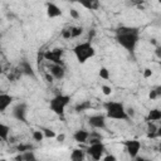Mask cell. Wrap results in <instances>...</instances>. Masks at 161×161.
Wrapping results in <instances>:
<instances>
[{
	"label": "cell",
	"mask_w": 161,
	"mask_h": 161,
	"mask_svg": "<svg viewBox=\"0 0 161 161\" xmlns=\"http://www.w3.org/2000/svg\"><path fill=\"white\" fill-rule=\"evenodd\" d=\"M91 108V102L89 101H82L80 103H78L77 106H75V112H84V111H87V109H89Z\"/></svg>",
	"instance_id": "ffe728a7"
},
{
	"label": "cell",
	"mask_w": 161,
	"mask_h": 161,
	"mask_svg": "<svg viewBox=\"0 0 161 161\" xmlns=\"http://www.w3.org/2000/svg\"><path fill=\"white\" fill-rule=\"evenodd\" d=\"M31 136H33V140H34V141H36V142L43 141V138L45 137V136H44V132H43V131H40V130H35V131H33Z\"/></svg>",
	"instance_id": "7402d4cb"
},
{
	"label": "cell",
	"mask_w": 161,
	"mask_h": 161,
	"mask_svg": "<svg viewBox=\"0 0 161 161\" xmlns=\"http://www.w3.org/2000/svg\"><path fill=\"white\" fill-rule=\"evenodd\" d=\"M83 28L82 26H72L70 28V33H72V38H78L83 34Z\"/></svg>",
	"instance_id": "44dd1931"
},
{
	"label": "cell",
	"mask_w": 161,
	"mask_h": 161,
	"mask_svg": "<svg viewBox=\"0 0 161 161\" xmlns=\"http://www.w3.org/2000/svg\"><path fill=\"white\" fill-rule=\"evenodd\" d=\"M26 112H28V104L25 102H19L13 107L11 114L15 119L26 123Z\"/></svg>",
	"instance_id": "5b68a950"
},
{
	"label": "cell",
	"mask_w": 161,
	"mask_h": 161,
	"mask_svg": "<svg viewBox=\"0 0 161 161\" xmlns=\"http://www.w3.org/2000/svg\"><path fill=\"white\" fill-rule=\"evenodd\" d=\"M63 11L60 10V8L54 4V3H47V15L48 18L53 19V18H58V16H62Z\"/></svg>",
	"instance_id": "7c38bea8"
},
{
	"label": "cell",
	"mask_w": 161,
	"mask_h": 161,
	"mask_svg": "<svg viewBox=\"0 0 161 161\" xmlns=\"http://www.w3.org/2000/svg\"><path fill=\"white\" fill-rule=\"evenodd\" d=\"M89 132L86 131V130H78L74 132L73 135V138L78 142V143H84V142H88V138H89Z\"/></svg>",
	"instance_id": "5bb4252c"
},
{
	"label": "cell",
	"mask_w": 161,
	"mask_h": 161,
	"mask_svg": "<svg viewBox=\"0 0 161 161\" xmlns=\"http://www.w3.org/2000/svg\"><path fill=\"white\" fill-rule=\"evenodd\" d=\"M42 131L44 132V136H45V138H54V137H57L55 132H54L53 130H50V128H43Z\"/></svg>",
	"instance_id": "d4e9b609"
},
{
	"label": "cell",
	"mask_w": 161,
	"mask_h": 161,
	"mask_svg": "<svg viewBox=\"0 0 161 161\" xmlns=\"http://www.w3.org/2000/svg\"><path fill=\"white\" fill-rule=\"evenodd\" d=\"M150 43H152L153 45H157V44H156V39H151V40H150Z\"/></svg>",
	"instance_id": "74e56055"
},
{
	"label": "cell",
	"mask_w": 161,
	"mask_h": 161,
	"mask_svg": "<svg viewBox=\"0 0 161 161\" xmlns=\"http://www.w3.org/2000/svg\"><path fill=\"white\" fill-rule=\"evenodd\" d=\"M84 158V152L80 148H74L70 153V160L72 161H82Z\"/></svg>",
	"instance_id": "d6986e66"
},
{
	"label": "cell",
	"mask_w": 161,
	"mask_h": 161,
	"mask_svg": "<svg viewBox=\"0 0 161 161\" xmlns=\"http://www.w3.org/2000/svg\"><path fill=\"white\" fill-rule=\"evenodd\" d=\"M106 116L111 119H118V121H127L130 117L127 114V109L122 102L117 101H108L104 103Z\"/></svg>",
	"instance_id": "7a4b0ae2"
},
{
	"label": "cell",
	"mask_w": 161,
	"mask_h": 161,
	"mask_svg": "<svg viewBox=\"0 0 161 161\" xmlns=\"http://www.w3.org/2000/svg\"><path fill=\"white\" fill-rule=\"evenodd\" d=\"M161 119V109L158 108H153L148 112V116H147V121H151V122H155V121H160Z\"/></svg>",
	"instance_id": "e0dca14e"
},
{
	"label": "cell",
	"mask_w": 161,
	"mask_h": 161,
	"mask_svg": "<svg viewBox=\"0 0 161 161\" xmlns=\"http://www.w3.org/2000/svg\"><path fill=\"white\" fill-rule=\"evenodd\" d=\"M114 40L128 53L133 54L140 40V29L137 26L121 25L114 30Z\"/></svg>",
	"instance_id": "6da1fadb"
},
{
	"label": "cell",
	"mask_w": 161,
	"mask_h": 161,
	"mask_svg": "<svg viewBox=\"0 0 161 161\" xmlns=\"http://www.w3.org/2000/svg\"><path fill=\"white\" fill-rule=\"evenodd\" d=\"M148 98H150L151 101H153V99L158 98V97H157V93H156V91H155V88L150 91V93H148Z\"/></svg>",
	"instance_id": "4dcf8cb0"
},
{
	"label": "cell",
	"mask_w": 161,
	"mask_h": 161,
	"mask_svg": "<svg viewBox=\"0 0 161 161\" xmlns=\"http://www.w3.org/2000/svg\"><path fill=\"white\" fill-rule=\"evenodd\" d=\"M126 109H127V114H128V117L132 118V117L135 116V109H133V108H126Z\"/></svg>",
	"instance_id": "e575fe53"
},
{
	"label": "cell",
	"mask_w": 161,
	"mask_h": 161,
	"mask_svg": "<svg viewBox=\"0 0 161 161\" xmlns=\"http://www.w3.org/2000/svg\"><path fill=\"white\" fill-rule=\"evenodd\" d=\"M77 3L88 10H97L101 5L99 0H77Z\"/></svg>",
	"instance_id": "2e32d148"
},
{
	"label": "cell",
	"mask_w": 161,
	"mask_h": 161,
	"mask_svg": "<svg viewBox=\"0 0 161 161\" xmlns=\"http://www.w3.org/2000/svg\"><path fill=\"white\" fill-rule=\"evenodd\" d=\"M10 135V127L5 123H0V138L3 141H8Z\"/></svg>",
	"instance_id": "ac0fdd59"
},
{
	"label": "cell",
	"mask_w": 161,
	"mask_h": 161,
	"mask_svg": "<svg viewBox=\"0 0 161 161\" xmlns=\"http://www.w3.org/2000/svg\"><path fill=\"white\" fill-rule=\"evenodd\" d=\"M64 1H68V3H77V0H64Z\"/></svg>",
	"instance_id": "f35d334b"
},
{
	"label": "cell",
	"mask_w": 161,
	"mask_h": 161,
	"mask_svg": "<svg viewBox=\"0 0 161 161\" xmlns=\"http://www.w3.org/2000/svg\"><path fill=\"white\" fill-rule=\"evenodd\" d=\"M19 69L20 72L24 74V75H28V77H31V78H36L35 75V70L33 68V65L26 60V59H23L20 63H19Z\"/></svg>",
	"instance_id": "30bf717a"
},
{
	"label": "cell",
	"mask_w": 161,
	"mask_h": 161,
	"mask_svg": "<svg viewBox=\"0 0 161 161\" xmlns=\"http://www.w3.org/2000/svg\"><path fill=\"white\" fill-rule=\"evenodd\" d=\"M62 55H63V49L62 48H54L52 50H47L44 53V58L53 64H63L62 63Z\"/></svg>",
	"instance_id": "52a82bcc"
},
{
	"label": "cell",
	"mask_w": 161,
	"mask_h": 161,
	"mask_svg": "<svg viewBox=\"0 0 161 161\" xmlns=\"http://www.w3.org/2000/svg\"><path fill=\"white\" fill-rule=\"evenodd\" d=\"M160 151H161V143H160Z\"/></svg>",
	"instance_id": "ab89813d"
},
{
	"label": "cell",
	"mask_w": 161,
	"mask_h": 161,
	"mask_svg": "<svg viewBox=\"0 0 161 161\" xmlns=\"http://www.w3.org/2000/svg\"><path fill=\"white\" fill-rule=\"evenodd\" d=\"M14 158L16 161H35L36 160V156H35V153H34L33 150H29V151H25V152H20Z\"/></svg>",
	"instance_id": "9a60e30c"
},
{
	"label": "cell",
	"mask_w": 161,
	"mask_h": 161,
	"mask_svg": "<svg viewBox=\"0 0 161 161\" xmlns=\"http://www.w3.org/2000/svg\"><path fill=\"white\" fill-rule=\"evenodd\" d=\"M29 150H33V146L30 143H20L18 146V151L19 152H25V151H29Z\"/></svg>",
	"instance_id": "484cf974"
},
{
	"label": "cell",
	"mask_w": 161,
	"mask_h": 161,
	"mask_svg": "<svg viewBox=\"0 0 161 161\" xmlns=\"http://www.w3.org/2000/svg\"><path fill=\"white\" fill-rule=\"evenodd\" d=\"M155 91H156V93H157V97H160V96H161V86L156 87V88H155Z\"/></svg>",
	"instance_id": "d590c367"
},
{
	"label": "cell",
	"mask_w": 161,
	"mask_h": 161,
	"mask_svg": "<svg viewBox=\"0 0 161 161\" xmlns=\"http://www.w3.org/2000/svg\"><path fill=\"white\" fill-rule=\"evenodd\" d=\"M155 55L158 59H161V45H156V48H155Z\"/></svg>",
	"instance_id": "1f68e13d"
},
{
	"label": "cell",
	"mask_w": 161,
	"mask_h": 161,
	"mask_svg": "<svg viewBox=\"0 0 161 161\" xmlns=\"http://www.w3.org/2000/svg\"><path fill=\"white\" fill-rule=\"evenodd\" d=\"M62 36L64 39H70L72 38V33H70V28H65L62 30Z\"/></svg>",
	"instance_id": "4316f807"
},
{
	"label": "cell",
	"mask_w": 161,
	"mask_h": 161,
	"mask_svg": "<svg viewBox=\"0 0 161 161\" xmlns=\"http://www.w3.org/2000/svg\"><path fill=\"white\" fill-rule=\"evenodd\" d=\"M57 141L58 142H64V140H65V135L64 133H60V135H57Z\"/></svg>",
	"instance_id": "d6a6232c"
},
{
	"label": "cell",
	"mask_w": 161,
	"mask_h": 161,
	"mask_svg": "<svg viewBox=\"0 0 161 161\" xmlns=\"http://www.w3.org/2000/svg\"><path fill=\"white\" fill-rule=\"evenodd\" d=\"M160 67H161V59H160Z\"/></svg>",
	"instance_id": "60d3db41"
},
{
	"label": "cell",
	"mask_w": 161,
	"mask_h": 161,
	"mask_svg": "<svg viewBox=\"0 0 161 161\" xmlns=\"http://www.w3.org/2000/svg\"><path fill=\"white\" fill-rule=\"evenodd\" d=\"M13 103V97L8 93L0 94V112H5L6 108Z\"/></svg>",
	"instance_id": "4fadbf2b"
},
{
	"label": "cell",
	"mask_w": 161,
	"mask_h": 161,
	"mask_svg": "<svg viewBox=\"0 0 161 161\" xmlns=\"http://www.w3.org/2000/svg\"><path fill=\"white\" fill-rule=\"evenodd\" d=\"M106 118H107V116L101 114V113L93 114L88 118V125L94 130H103V128H106V122H107Z\"/></svg>",
	"instance_id": "8992f818"
},
{
	"label": "cell",
	"mask_w": 161,
	"mask_h": 161,
	"mask_svg": "<svg viewBox=\"0 0 161 161\" xmlns=\"http://www.w3.org/2000/svg\"><path fill=\"white\" fill-rule=\"evenodd\" d=\"M101 89H102V92H103V94H104V96H109V94L112 93V88H111L109 86L103 84V86L101 87Z\"/></svg>",
	"instance_id": "83f0119b"
},
{
	"label": "cell",
	"mask_w": 161,
	"mask_h": 161,
	"mask_svg": "<svg viewBox=\"0 0 161 161\" xmlns=\"http://www.w3.org/2000/svg\"><path fill=\"white\" fill-rule=\"evenodd\" d=\"M73 54H74L75 59L78 60V63L84 64L88 59H91V58L94 57L96 49H94V47L92 45V43H91L89 40H87V42H83V43L77 44V45L73 48Z\"/></svg>",
	"instance_id": "3957f363"
},
{
	"label": "cell",
	"mask_w": 161,
	"mask_h": 161,
	"mask_svg": "<svg viewBox=\"0 0 161 161\" xmlns=\"http://www.w3.org/2000/svg\"><path fill=\"white\" fill-rule=\"evenodd\" d=\"M126 146V151L130 155L131 158H137V155L141 150V142L137 140H128L125 142Z\"/></svg>",
	"instance_id": "9c48e42d"
},
{
	"label": "cell",
	"mask_w": 161,
	"mask_h": 161,
	"mask_svg": "<svg viewBox=\"0 0 161 161\" xmlns=\"http://www.w3.org/2000/svg\"><path fill=\"white\" fill-rule=\"evenodd\" d=\"M152 74H153V72H152L150 68H145V69H143V77H145V78H150Z\"/></svg>",
	"instance_id": "f546056e"
},
{
	"label": "cell",
	"mask_w": 161,
	"mask_h": 161,
	"mask_svg": "<svg viewBox=\"0 0 161 161\" xmlns=\"http://www.w3.org/2000/svg\"><path fill=\"white\" fill-rule=\"evenodd\" d=\"M156 136L161 137V127H160V128H157V131H156Z\"/></svg>",
	"instance_id": "8d00e7d4"
},
{
	"label": "cell",
	"mask_w": 161,
	"mask_h": 161,
	"mask_svg": "<svg viewBox=\"0 0 161 161\" xmlns=\"http://www.w3.org/2000/svg\"><path fill=\"white\" fill-rule=\"evenodd\" d=\"M49 73L53 75L54 79L60 80L65 75V69H64L63 64H52L50 68H49Z\"/></svg>",
	"instance_id": "8fae6325"
},
{
	"label": "cell",
	"mask_w": 161,
	"mask_h": 161,
	"mask_svg": "<svg viewBox=\"0 0 161 161\" xmlns=\"http://www.w3.org/2000/svg\"><path fill=\"white\" fill-rule=\"evenodd\" d=\"M98 75L102 78V79H109V70L106 68V67H101L99 70H98Z\"/></svg>",
	"instance_id": "603a6c76"
},
{
	"label": "cell",
	"mask_w": 161,
	"mask_h": 161,
	"mask_svg": "<svg viewBox=\"0 0 161 161\" xmlns=\"http://www.w3.org/2000/svg\"><path fill=\"white\" fill-rule=\"evenodd\" d=\"M104 145L101 142H96V143H91L89 147H88V153L89 156L93 158V160H101L102 158V155L104 152Z\"/></svg>",
	"instance_id": "ba28073f"
},
{
	"label": "cell",
	"mask_w": 161,
	"mask_h": 161,
	"mask_svg": "<svg viewBox=\"0 0 161 161\" xmlns=\"http://www.w3.org/2000/svg\"><path fill=\"white\" fill-rule=\"evenodd\" d=\"M69 15H70L73 19H79V16H80L79 13H78L75 9H70V10H69Z\"/></svg>",
	"instance_id": "f1b7e54d"
},
{
	"label": "cell",
	"mask_w": 161,
	"mask_h": 161,
	"mask_svg": "<svg viewBox=\"0 0 161 161\" xmlns=\"http://www.w3.org/2000/svg\"><path fill=\"white\" fill-rule=\"evenodd\" d=\"M147 131H148V136H150V137H151V136H156L157 127H156L151 121H148V122H147Z\"/></svg>",
	"instance_id": "cb8c5ba5"
},
{
	"label": "cell",
	"mask_w": 161,
	"mask_h": 161,
	"mask_svg": "<svg viewBox=\"0 0 161 161\" xmlns=\"http://www.w3.org/2000/svg\"><path fill=\"white\" fill-rule=\"evenodd\" d=\"M70 103V96L68 94H57L54 96L50 102H49V108L53 113H55L57 116H63L65 107Z\"/></svg>",
	"instance_id": "277c9868"
},
{
	"label": "cell",
	"mask_w": 161,
	"mask_h": 161,
	"mask_svg": "<svg viewBox=\"0 0 161 161\" xmlns=\"http://www.w3.org/2000/svg\"><path fill=\"white\" fill-rule=\"evenodd\" d=\"M158 3H160V4H161V0H158Z\"/></svg>",
	"instance_id": "b9f144b4"
},
{
	"label": "cell",
	"mask_w": 161,
	"mask_h": 161,
	"mask_svg": "<svg viewBox=\"0 0 161 161\" xmlns=\"http://www.w3.org/2000/svg\"><path fill=\"white\" fill-rule=\"evenodd\" d=\"M103 160H104V161H116V156H113V155H107V156L103 157Z\"/></svg>",
	"instance_id": "836d02e7"
}]
</instances>
